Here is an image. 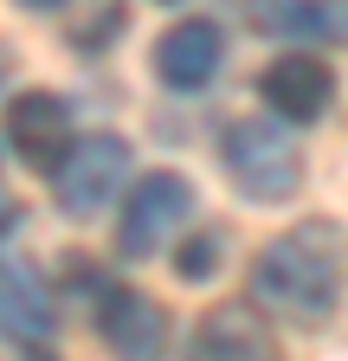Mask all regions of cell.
I'll use <instances>...</instances> for the list:
<instances>
[{
	"mask_svg": "<svg viewBox=\"0 0 348 361\" xmlns=\"http://www.w3.org/2000/svg\"><path fill=\"white\" fill-rule=\"evenodd\" d=\"M342 284H348V233L335 219H297L251 258V303L297 329L329 323Z\"/></svg>",
	"mask_w": 348,
	"mask_h": 361,
	"instance_id": "obj_1",
	"label": "cell"
},
{
	"mask_svg": "<svg viewBox=\"0 0 348 361\" xmlns=\"http://www.w3.org/2000/svg\"><path fill=\"white\" fill-rule=\"evenodd\" d=\"M220 161L232 174V188L258 207H284L303 188V149L284 129V116H239L220 135Z\"/></svg>",
	"mask_w": 348,
	"mask_h": 361,
	"instance_id": "obj_2",
	"label": "cell"
},
{
	"mask_svg": "<svg viewBox=\"0 0 348 361\" xmlns=\"http://www.w3.org/2000/svg\"><path fill=\"white\" fill-rule=\"evenodd\" d=\"M129 188V142L110 129L97 135H71V149L52 168V200L65 219H97L110 200H123Z\"/></svg>",
	"mask_w": 348,
	"mask_h": 361,
	"instance_id": "obj_3",
	"label": "cell"
},
{
	"mask_svg": "<svg viewBox=\"0 0 348 361\" xmlns=\"http://www.w3.org/2000/svg\"><path fill=\"white\" fill-rule=\"evenodd\" d=\"M194 219V180L187 174H174V168H155L142 174L136 188L123 194V219H116V258L129 264H142L155 258L181 226Z\"/></svg>",
	"mask_w": 348,
	"mask_h": 361,
	"instance_id": "obj_4",
	"label": "cell"
},
{
	"mask_svg": "<svg viewBox=\"0 0 348 361\" xmlns=\"http://www.w3.org/2000/svg\"><path fill=\"white\" fill-rule=\"evenodd\" d=\"M335 65L323 59V52H310V45H290V52H278L271 65H265V78H258V97L271 104V116H284V123H323L329 116V104H335Z\"/></svg>",
	"mask_w": 348,
	"mask_h": 361,
	"instance_id": "obj_5",
	"label": "cell"
},
{
	"mask_svg": "<svg viewBox=\"0 0 348 361\" xmlns=\"http://www.w3.org/2000/svg\"><path fill=\"white\" fill-rule=\"evenodd\" d=\"M71 104L58 97V90H20V97L7 104V149L26 161V168H58V155L71 149Z\"/></svg>",
	"mask_w": 348,
	"mask_h": 361,
	"instance_id": "obj_6",
	"label": "cell"
},
{
	"mask_svg": "<svg viewBox=\"0 0 348 361\" xmlns=\"http://www.w3.org/2000/svg\"><path fill=\"white\" fill-rule=\"evenodd\" d=\"M226 65V32L213 20H174L155 39V78L168 90H206Z\"/></svg>",
	"mask_w": 348,
	"mask_h": 361,
	"instance_id": "obj_7",
	"label": "cell"
},
{
	"mask_svg": "<svg viewBox=\"0 0 348 361\" xmlns=\"http://www.w3.org/2000/svg\"><path fill=\"white\" fill-rule=\"evenodd\" d=\"M52 329H58V316H52V290L46 278H39L32 264H0V342H13V348H52Z\"/></svg>",
	"mask_w": 348,
	"mask_h": 361,
	"instance_id": "obj_8",
	"label": "cell"
},
{
	"mask_svg": "<svg viewBox=\"0 0 348 361\" xmlns=\"http://www.w3.org/2000/svg\"><path fill=\"white\" fill-rule=\"evenodd\" d=\"M194 348L206 361H265L278 355V329L258 303H213L194 329Z\"/></svg>",
	"mask_w": 348,
	"mask_h": 361,
	"instance_id": "obj_9",
	"label": "cell"
},
{
	"mask_svg": "<svg viewBox=\"0 0 348 361\" xmlns=\"http://www.w3.org/2000/svg\"><path fill=\"white\" fill-rule=\"evenodd\" d=\"M251 26L278 45H348V0H251Z\"/></svg>",
	"mask_w": 348,
	"mask_h": 361,
	"instance_id": "obj_10",
	"label": "cell"
},
{
	"mask_svg": "<svg viewBox=\"0 0 348 361\" xmlns=\"http://www.w3.org/2000/svg\"><path fill=\"white\" fill-rule=\"evenodd\" d=\"M97 336H104V348H116V355H161V342H168V316H161L155 297L110 284L104 303H97Z\"/></svg>",
	"mask_w": 348,
	"mask_h": 361,
	"instance_id": "obj_11",
	"label": "cell"
},
{
	"mask_svg": "<svg viewBox=\"0 0 348 361\" xmlns=\"http://www.w3.org/2000/svg\"><path fill=\"white\" fill-rule=\"evenodd\" d=\"M220 264H226V233H220V226H206V233L181 239V252H174V278H181V284H206Z\"/></svg>",
	"mask_w": 348,
	"mask_h": 361,
	"instance_id": "obj_12",
	"label": "cell"
},
{
	"mask_svg": "<svg viewBox=\"0 0 348 361\" xmlns=\"http://www.w3.org/2000/svg\"><path fill=\"white\" fill-rule=\"evenodd\" d=\"M13 226H20V207H13V200H0V245H7Z\"/></svg>",
	"mask_w": 348,
	"mask_h": 361,
	"instance_id": "obj_13",
	"label": "cell"
},
{
	"mask_svg": "<svg viewBox=\"0 0 348 361\" xmlns=\"http://www.w3.org/2000/svg\"><path fill=\"white\" fill-rule=\"evenodd\" d=\"M20 7H32V13H52V7H65V0H20Z\"/></svg>",
	"mask_w": 348,
	"mask_h": 361,
	"instance_id": "obj_14",
	"label": "cell"
},
{
	"mask_svg": "<svg viewBox=\"0 0 348 361\" xmlns=\"http://www.w3.org/2000/svg\"><path fill=\"white\" fill-rule=\"evenodd\" d=\"M13 78V52H7V45H0V84H7Z\"/></svg>",
	"mask_w": 348,
	"mask_h": 361,
	"instance_id": "obj_15",
	"label": "cell"
},
{
	"mask_svg": "<svg viewBox=\"0 0 348 361\" xmlns=\"http://www.w3.org/2000/svg\"><path fill=\"white\" fill-rule=\"evenodd\" d=\"M161 7H174V0H161Z\"/></svg>",
	"mask_w": 348,
	"mask_h": 361,
	"instance_id": "obj_16",
	"label": "cell"
}]
</instances>
